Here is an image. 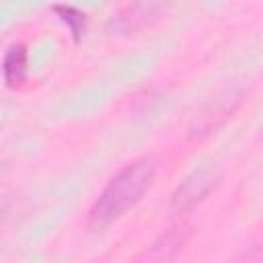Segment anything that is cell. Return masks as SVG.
Returning a JSON list of instances; mask_svg holds the SVG:
<instances>
[{
  "label": "cell",
  "mask_w": 263,
  "mask_h": 263,
  "mask_svg": "<svg viewBox=\"0 0 263 263\" xmlns=\"http://www.w3.org/2000/svg\"><path fill=\"white\" fill-rule=\"evenodd\" d=\"M234 105H236L234 99H230V101H228V99H220L218 103L208 105V107L197 115V119H195L191 132H193V134H210L212 129H216V127L234 111Z\"/></svg>",
  "instance_id": "obj_3"
},
{
  "label": "cell",
  "mask_w": 263,
  "mask_h": 263,
  "mask_svg": "<svg viewBox=\"0 0 263 263\" xmlns=\"http://www.w3.org/2000/svg\"><path fill=\"white\" fill-rule=\"evenodd\" d=\"M53 10L60 14V18L68 25L72 37L78 41L80 35H82V31H84V23H86L84 14L80 10H76V8H72V6H53Z\"/></svg>",
  "instance_id": "obj_6"
},
{
  "label": "cell",
  "mask_w": 263,
  "mask_h": 263,
  "mask_svg": "<svg viewBox=\"0 0 263 263\" xmlns=\"http://www.w3.org/2000/svg\"><path fill=\"white\" fill-rule=\"evenodd\" d=\"M156 175L154 158H140L123 166L99 193L90 212L88 224L92 228H105L123 218L146 193Z\"/></svg>",
  "instance_id": "obj_1"
},
{
  "label": "cell",
  "mask_w": 263,
  "mask_h": 263,
  "mask_svg": "<svg viewBox=\"0 0 263 263\" xmlns=\"http://www.w3.org/2000/svg\"><path fill=\"white\" fill-rule=\"evenodd\" d=\"M2 74H4V82L8 88H16L23 84V80L27 76V49H25V45H21V43L12 45L4 53Z\"/></svg>",
  "instance_id": "obj_4"
},
{
  "label": "cell",
  "mask_w": 263,
  "mask_h": 263,
  "mask_svg": "<svg viewBox=\"0 0 263 263\" xmlns=\"http://www.w3.org/2000/svg\"><path fill=\"white\" fill-rule=\"evenodd\" d=\"M179 245H181V236L177 234V228H173L166 234H162L158 242L152 245V251L146 253V257H150V259H171L175 255V251L179 249Z\"/></svg>",
  "instance_id": "obj_5"
},
{
  "label": "cell",
  "mask_w": 263,
  "mask_h": 263,
  "mask_svg": "<svg viewBox=\"0 0 263 263\" xmlns=\"http://www.w3.org/2000/svg\"><path fill=\"white\" fill-rule=\"evenodd\" d=\"M218 181H220V173L216 168H212V166L195 168L175 189V193L171 197V212L177 216L189 214L216 189Z\"/></svg>",
  "instance_id": "obj_2"
}]
</instances>
